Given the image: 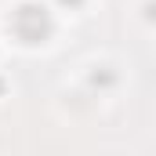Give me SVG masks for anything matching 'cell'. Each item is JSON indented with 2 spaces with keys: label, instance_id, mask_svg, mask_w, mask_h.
<instances>
[{
  "label": "cell",
  "instance_id": "6da1fadb",
  "mask_svg": "<svg viewBox=\"0 0 156 156\" xmlns=\"http://www.w3.org/2000/svg\"><path fill=\"white\" fill-rule=\"evenodd\" d=\"M11 29L18 33V40H26V44H40V40L51 33V18H47V11L40 4H22L15 11V18H11Z\"/></svg>",
  "mask_w": 156,
  "mask_h": 156
},
{
  "label": "cell",
  "instance_id": "7a4b0ae2",
  "mask_svg": "<svg viewBox=\"0 0 156 156\" xmlns=\"http://www.w3.org/2000/svg\"><path fill=\"white\" fill-rule=\"evenodd\" d=\"M62 4H69V7H76V4H83V0H62Z\"/></svg>",
  "mask_w": 156,
  "mask_h": 156
}]
</instances>
